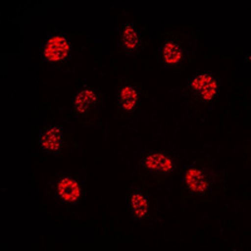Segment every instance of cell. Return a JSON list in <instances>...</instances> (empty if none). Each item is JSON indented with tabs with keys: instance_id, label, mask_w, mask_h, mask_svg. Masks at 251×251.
Listing matches in <instances>:
<instances>
[{
	"instance_id": "cell-1",
	"label": "cell",
	"mask_w": 251,
	"mask_h": 251,
	"mask_svg": "<svg viewBox=\"0 0 251 251\" xmlns=\"http://www.w3.org/2000/svg\"><path fill=\"white\" fill-rule=\"evenodd\" d=\"M68 42L63 37H54L47 43L44 57L49 62H58L68 54Z\"/></svg>"
},
{
	"instance_id": "cell-2",
	"label": "cell",
	"mask_w": 251,
	"mask_h": 251,
	"mask_svg": "<svg viewBox=\"0 0 251 251\" xmlns=\"http://www.w3.org/2000/svg\"><path fill=\"white\" fill-rule=\"evenodd\" d=\"M192 86H194L195 89L200 91L201 96H202L203 100H212L217 93L216 80H215L211 75H199V77L194 79Z\"/></svg>"
},
{
	"instance_id": "cell-3",
	"label": "cell",
	"mask_w": 251,
	"mask_h": 251,
	"mask_svg": "<svg viewBox=\"0 0 251 251\" xmlns=\"http://www.w3.org/2000/svg\"><path fill=\"white\" fill-rule=\"evenodd\" d=\"M59 194L66 201L73 202L78 200L80 195V188L75 181L71 178H63L59 182Z\"/></svg>"
},
{
	"instance_id": "cell-4",
	"label": "cell",
	"mask_w": 251,
	"mask_h": 251,
	"mask_svg": "<svg viewBox=\"0 0 251 251\" xmlns=\"http://www.w3.org/2000/svg\"><path fill=\"white\" fill-rule=\"evenodd\" d=\"M186 182H187L188 187L195 192H203L207 188V181H206L205 175L199 170H188L186 174Z\"/></svg>"
},
{
	"instance_id": "cell-5",
	"label": "cell",
	"mask_w": 251,
	"mask_h": 251,
	"mask_svg": "<svg viewBox=\"0 0 251 251\" xmlns=\"http://www.w3.org/2000/svg\"><path fill=\"white\" fill-rule=\"evenodd\" d=\"M146 163H147L149 169L156 170V171L167 172L172 169V161L170 160L169 157L162 153L152 154V156H150L147 158Z\"/></svg>"
},
{
	"instance_id": "cell-6",
	"label": "cell",
	"mask_w": 251,
	"mask_h": 251,
	"mask_svg": "<svg viewBox=\"0 0 251 251\" xmlns=\"http://www.w3.org/2000/svg\"><path fill=\"white\" fill-rule=\"evenodd\" d=\"M96 100H97V97H96V93H94L93 91H89V89L82 91L75 100V109H77L79 113H84L92 103H94Z\"/></svg>"
},
{
	"instance_id": "cell-7",
	"label": "cell",
	"mask_w": 251,
	"mask_h": 251,
	"mask_svg": "<svg viewBox=\"0 0 251 251\" xmlns=\"http://www.w3.org/2000/svg\"><path fill=\"white\" fill-rule=\"evenodd\" d=\"M121 104L126 111H132L137 104V93L132 87L127 86L122 89L121 93Z\"/></svg>"
},
{
	"instance_id": "cell-8",
	"label": "cell",
	"mask_w": 251,
	"mask_h": 251,
	"mask_svg": "<svg viewBox=\"0 0 251 251\" xmlns=\"http://www.w3.org/2000/svg\"><path fill=\"white\" fill-rule=\"evenodd\" d=\"M60 143V128L59 127H53L44 134L42 145L47 150H57Z\"/></svg>"
},
{
	"instance_id": "cell-9",
	"label": "cell",
	"mask_w": 251,
	"mask_h": 251,
	"mask_svg": "<svg viewBox=\"0 0 251 251\" xmlns=\"http://www.w3.org/2000/svg\"><path fill=\"white\" fill-rule=\"evenodd\" d=\"M182 57V51L181 48L175 43H167L163 49V58H165L166 63L169 64H175Z\"/></svg>"
},
{
	"instance_id": "cell-10",
	"label": "cell",
	"mask_w": 251,
	"mask_h": 251,
	"mask_svg": "<svg viewBox=\"0 0 251 251\" xmlns=\"http://www.w3.org/2000/svg\"><path fill=\"white\" fill-rule=\"evenodd\" d=\"M131 205L133 208L134 214L137 216L143 217L147 215L149 212V202L146 200L145 197L141 196V195H133L131 199Z\"/></svg>"
},
{
	"instance_id": "cell-11",
	"label": "cell",
	"mask_w": 251,
	"mask_h": 251,
	"mask_svg": "<svg viewBox=\"0 0 251 251\" xmlns=\"http://www.w3.org/2000/svg\"><path fill=\"white\" fill-rule=\"evenodd\" d=\"M123 43H125L126 48L128 49H134L140 43L137 33L132 25H126L123 29Z\"/></svg>"
}]
</instances>
